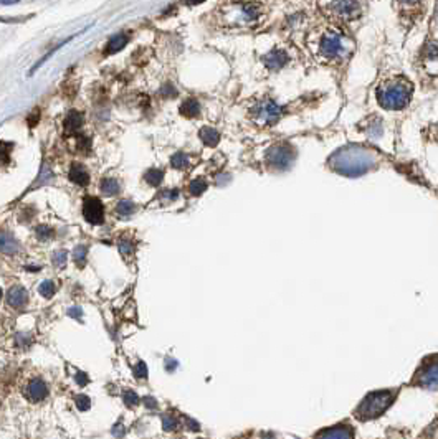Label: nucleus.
Returning a JSON list of instances; mask_svg holds the SVG:
<instances>
[{"instance_id": "nucleus-1", "label": "nucleus", "mask_w": 438, "mask_h": 439, "mask_svg": "<svg viewBox=\"0 0 438 439\" xmlns=\"http://www.w3.org/2000/svg\"><path fill=\"white\" fill-rule=\"evenodd\" d=\"M412 84L407 80H390L382 83L377 89V101L382 107L390 111H398L410 103L412 96Z\"/></svg>"}, {"instance_id": "nucleus-2", "label": "nucleus", "mask_w": 438, "mask_h": 439, "mask_svg": "<svg viewBox=\"0 0 438 439\" xmlns=\"http://www.w3.org/2000/svg\"><path fill=\"white\" fill-rule=\"evenodd\" d=\"M397 396V390H380L372 391L360 402V405L356 408L354 416L360 421H369L374 418H379L384 414V411L392 405V402Z\"/></svg>"}, {"instance_id": "nucleus-3", "label": "nucleus", "mask_w": 438, "mask_h": 439, "mask_svg": "<svg viewBox=\"0 0 438 439\" xmlns=\"http://www.w3.org/2000/svg\"><path fill=\"white\" fill-rule=\"evenodd\" d=\"M412 385L420 388L438 390V355H432L422 361L412 378Z\"/></svg>"}, {"instance_id": "nucleus-4", "label": "nucleus", "mask_w": 438, "mask_h": 439, "mask_svg": "<svg viewBox=\"0 0 438 439\" xmlns=\"http://www.w3.org/2000/svg\"><path fill=\"white\" fill-rule=\"evenodd\" d=\"M281 118V107L273 99H263L253 107V119L261 126H273Z\"/></svg>"}, {"instance_id": "nucleus-5", "label": "nucleus", "mask_w": 438, "mask_h": 439, "mask_svg": "<svg viewBox=\"0 0 438 439\" xmlns=\"http://www.w3.org/2000/svg\"><path fill=\"white\" fill-rule=\"evenodd\" d=\"M319 50H321V55L324 58L334 60L344 53V42L337 33H326L321 40Z\"/></svg>"}, {"instance_id": "nucleus-6", "label": "nucleus", "mask_w": 438, "mask_h": 439, "mask_svg": "<svg viewBox=\"0 0 438 439\" xmlns=\"http://www.w3.org/2000/svg\"><path fill=\"white\" fill-rule=\"evenodd\" d=\"M83 217L86 218V221L91 223V225H101L104 220L103 203L95 197H88L84 200V205H83Z\"/></svg>"}, {"instance_id": "nucleus-7", "label": "nucleus", "mask_w": 438, "mask_h": 439, "mask_svg": "<svg viewBox=\"0 0 438 439\" xmlns=\"http://www.w3.org/2000/svg\"><path fill=\"white\" fill-rule=\"evenodd\" d=\"M331 10L341 18H354L360 13V7L356 0H334L331 4Z\"/></svg>"}, {"instance_id": "nucleus-8", "label": "nucleus", "mask_w": 438, "mask_h": 439, "mask_svg": "<svg viewBox=\"0 0 438 439\" xmlns=\"http://www.w3.org/2000/svg\"><path fill=\"white\" fill-rule=\"evenodd\" d=\"M25 395H27V398L30 399V402H33V403L42 402V399H45L48 396V387L42 380L33 378L32 381L27 385Z\"/></svg>"}, {"instance_id": "nucleus-9", "label": "nucleus", "mask_w": 438, "mask_h": 439, "mask_svg": "<svg viewBox=\"0 0 438 439\" xmlns=\"http://www.w3.org/2000/svg\"><path fill=\"white\" fill-rule=\"evenodd\" d=\"M263 61H265V66H266V68H270V69H280V68H283L284 65L288 63L289 56H288V53L283 51V50H273V51H270V53H268V55L263 58Z\"/></svg>"}, {"instance_id": "nucleus-10", "label": "nucleus", "mask_w": 438, "mask_h": 439, "mask_svg": "<svg viewBox=\"0 0 438 439\" xmlns=\"http://www.w3.org/2000/svg\"><path fill=\"white\" fill-rule=\"evenodd\" d=\"M27 291L20 286H13L9 291V296H7V302L9 306H12L13 309H22L27 304Z\"/></svg>"}, {"instance_id": "nucleus-11", "label": "nucleus", "mask_w": 438, "mask_h": 439, "mask_svg": "<svg viewBox=\"0 0 438 439\" xmlns=\"http://www.w3.org/2000/svg\"><path fill=\"white\" fill-rule=\"evenodd\" d=\"M83 124V114L78 111H70L66 114V118L63 121V126H65V132L66 134H75Z\"/></svg>"}, {"instance_id": "nucleus-12", "label": "nucleus", "mask_w": 438, "mask_h": 439, "mask_svg": "<svg viewBox=\"0 0 438 439\" xmlns=\"http://www.w3.org/2000/svg\"><path fill=\"white\" fill-rule=\"evenodd\" d=\"M127 42H129V36H127L126 33L114 35V36L110 38V42H107L106 48H104V53H106V55H113V53H118V51H121L122 48H124V46L127 45Z\"/></svg>"}, {"instance_id": "nucleus-13", "label": "nucleus", "mask_w": 438, "mask_h": 439, "mask_svg": "<svg viewBox=\"0 0 438 439\" xmlns=\"http://www.w3.org/2000/svg\"><path fill=\"white\" fill-rule=\"evenodd\" d=\"M70 179L76 185H81V187H84V185H88V182H89V174L81 164H73L71 168H70Z\"/></svg>"}, {"instance_id": "nucleus-14", "label": "nucleus", "mask_w": 438, "mask_h": 439, "mask_svg": "<svg viewBox=\"0 0 438 439\" xmlns=\"http://www.w3.org/2000/svg\"><path fill=\"white\" fill-rule=\"evenodd\" d=\"M19 251V243L13 240V238L5 233V231H0V253L4 254H15Z\"/></svg>"}, {"instance_id": "nucleus-15", "label": "nucleus", "mask_w": 438, "mask_h": 439, "mask_svg": "<svg viewBox=\"0 0 438 439\" xmlns=\"http://www.w3.org/2000/svg\"><path fill=\"white\" fill-rule=\"evenodd\" d=\"M198 112H200V104H198V101H197V99H194V98L186 99V101H184L182 106H180V114L186 116V118H189V119L198 116Z\"/></svg>"}, {"instance_id": "nucleus-16", "label": "nucleus", "mask_w": 438, "mask_h": 439, "mask_svg": "<svg viewBox=\"0 0 438 439\" xmlns=\"http://www.w3.org/2000/svg\"><path fill=\"white\" fill-rule=\"evenodd\" d=\"M198 136H200L202 142L205 145H209V147H215V145H217L218 141H220L218 132L215 129H212V127H202L200 132H198Z\"/></svg>"}, {"instance_id": "nucleus-17", "label": "nucleus", "mask_w": 438, "mask_h": 439, "mask_svg": "<svg viewBox=\"0 0 438 439\" xmlns=\"http://www.w3.org/2000/svg\"><path fill=\"white\" fill-rule=\"evenodd\" d=\"M240 15L245 22H251L260 15V7L255 4H243L240 5Z\"/></svg>"}, {"instance_id": "nucleus-18", "label": "nucleus", "mask_w": 438, "mask_h": 439, "mask_svg": "<svg viewBox=\"0 0 438 439\" xmlns=\"http://www.w3.org/2000/svg\"><path fill=\"white\" fill-rule=\"evenodd\" d=\"M101 192L106 197H113L119 192V183L114 179H104L101 182Z\"/></svg>"}, {"instance_id": "nucleus-19", "label": "nucleus", "mask_w": 438, "mask_h": 439, "mask_svg": "<svg viewBox=\"0 0 438 439\" xmlns=\"http://www.w3.org/2000/svg\"><path fill=\"white\" fill-rule=\"evenodd\" d=\"M134 210H136V206H134L133 202H129V200H121V202L118 203V206H116V212H118V215L121 218L131 217V215L134 213Z\"/></svg>"}, {"instance_id": "nucleus-20", "label": "nucleus", "mask_w": 438, "mask_h": 439, "mask_svg": "<svg viewBox=\"0 0 438 439\" xmlns=\"http://www.w3.org/2000/svg\"><path fill=\"white\" fill-rule=\"evenodd\" d=\"M162 172L157 170V168H149L148 172L144 174V180L148 182L151 187H157V185H160V182H162Z\"/></svg>"}, {"instance_id": "nucleus-21", "label": "nucleus", "mask_w": 438, "mask_h": 439, "mask_svg": "<svg viewBox=\"0 0 438 439\" xmlns=\"http://www.w3.org/2000/svg\"><path fill=\"white\" fill-rule=\"evenodd\" d=\"M339 428L341 426H336L331 431H322V433H319L318 436H322V437H352V436H354V433L349 429L351 426L345 428L344 431H339Z\"/></svg>"}, {"instance_id": "nucleus-22", "label": "nucleus", "mask_w": 438, "mask_h": 439, "mask_svg": "<svg viewBox=\"0 0 438 439\" xmlns=\"http://www.w3.org/2000/svg\"><path fill=\"white\" fill-rule=\"evenodd\" d=\"M35 236H36L38 240H40L42 243H47L48 240H51V236H53V230H51V228H48V226H45V225H40V226H36V228H35Z\"/></svg>"}, {"instance_id": "nucleus-23", "label": "nucleus", "mask_w": 438, "mask_h": 439, "mask_svg": "<svg viewBox=\"0 0 438 439\" xmlns=\"http://www.w3.org/2000/svg\"><path fill=\"white\" fill-rule=\"evenodd\" d=\"M171 164H172L174 168H186L189 165V157L184 152H177V154H174V156H172Z\"/></svg>"}, {"instance_id": "nucleus-24", "label": "nucleus", "mask_w": 438, "mask_h": 439, "mask_svg": "<svg viewBox=\"0 0 438 439\" xmlns=\"http://www.w3.org/2000/svg\"><path fill=\"white\" fill-rule=\"evenodd\" d=\"M86 254H88V248L84 244H80L78 248L75 250L73 256H75V263L78 264L80 268L84 266V263H86Z\"/></svg>"}, {"instance_id": "nucleus-25", "label": "nucleus", "mask_w": 438, "mask_h": 439, "mask_svg": "<svg viewBox=\"0 0 438 439\" xmlns=\"http://www.w3.org/2000/svg\"><path fill=\"white\" fill-rule=\"evenodd\" d=\"M189 190H190L192 195H202L204 192L207 190V182L204 179H197V180H194L190 183Z\"/></svg>"}, {"instance_id": "nucleus-26", "label": "nucleus", "mask_w": 438, "mask_h": 439, "mask_svg": "<svg viewBox=\"0 0 438 439\" xmlns=\"http://www.w3.org/2000/svg\"><path fill=\"white\" fill-rule=\"evenodd\" d=\"M10 149H12V144L0 142V165L9 164L10 162Z\"/></svg>"}, {"instance_id": "nucleus-27", "label": "nucleus", "mask_w": 438, "mask_h": 439, "mask_svg": "<svg viewBox=\"0 0 438 439\" xmlns=\"http://www.w3.org/2000/svg\"><path fill=\"white\" fill-rule=\"evenodd\" d=\"M162 426H164L166 431H174V429H177L179 423H177V419H175V416H172V414H164V416H162Z\"/></svg>"}, {"instance_id": "nucleus-28", "label": "nucleus", "mask_w": 438, "mask_h": 439, "mask_svg": "<svg viewBox=\"0 0 438 439\" xmlns=\"http://www.w3.org/2000/svg\"><path fill=\"white\" fill-rule=\"evenodd\" d=\"M38 291H40V294L43 297H51L53 294H55V284H53L51 281H45V282L40 284Z\"/></svg>"}, {"instance_id": "nucleus-29", "label": "nucleus", "mask_w": 438, "mask_h": 439, "mask_svg": "<svg viewBox=\"0 0 438 439\" xmlns=\"http://www.w3.org/2000/svg\"><path fill=\"white\" fill-rule=\"evenodd\" d=\"M75 402H76V406H78V410H81V411L89 410V406H91V399L86 395H78Z\"/></svg>"}, {"instance_id": "nucleus-30", "label": "nucleus", "mask_w": 438, "mask_h": 439, "mask_svg": "<svg viewBox=\"0 0 438 439\" xmlns=\"http://www.w3.org/2000/svg\"><path fill=\"white\" fill-rule=\"evenodd\" d=\"M119 253H121L124 258L133 256V253H134V246L131 244V241H119Z\"/></svg>"}, {"instance_id": "nucleus-31", "label": "nucleus", "mask_w": 438, "mask_h": 439, "mask_svg": "<svg viewBox=\"0 0 438 439\" xmlns=\"http://www.w3.org/2000/svg\"><path fill=\"white\" fill-rule=\"evenodd\" d=\"M124 403L129 408H134L136 405H139V396H137L134 391H126L124 393Z\"/></svg>"}, {"instance_id": "nucleus-32", "label": "nucleus", "mask_w": 438, "mask_h": 439, "mask_svg": "<svg viewBox=\"0 0 438 439\" xmlns=\"http://www.w3.org/2000/svg\"><path fill=\"white\" fill-rule=\"evenodd\" d=\"M133 372L136 375V378H145V376H148V367H145L144 361H139V364L133 368Z\"/></svg>"}, {"instance_id": "nucleus-33", "label": "nucleus", "mask_w": 438, "mask_h": 439, "mask_svg": "<svg viewBox=\"0 0 438 439\" xmlns=\"http://www.w3.org/2000/svg\"><path fill=\"white\" fill-rule=\"evenodd\" d=\"M89 147H91V141H89V137H86V136H80V137H78V149H80L83 154H86V152L89 150Z\"/></svg>"}, {"instance_id": "nucleus-34", "label": "nucleus", "mask_w": 438, "mask_h": 439, "mask_svg": "<svg viewBox=\"0 0 438 439\" xmlns=\"http://www.w3.org/2000/svg\"><path fill=\"white\" fill-rule=\"evenodd\" d=\"M65 263H66V253L65 251H57L55 254H53V264L55 266L61 268V266H65Z\"/></svg>"}, {"instance_id": "nucleus-35", "label": "nucleus", "mask_w": 438, "mask_h": 439, "mask_svg": "<svg viewBox=\"0 0 438 439\" xmlns=\"http://www.w3.org/2000/svg\"><path fill=\"white\" fill-rule=\"evenodd\" d=\"M76 381H78L80 387H84V385L88 383V376L84 373H81V372H78V373H76Z\"/></svg>"}, {"instance_id": "nucleus-36", "label": "nucleus", "mask_w": 438, "mask_h": 439, "mask_svg": "<svg viewBox=\"0 0 438 439\" xmlns=\"http://www.w3.org/2000/svg\"><path fill=\"white\" fill-rule=\"evenodd\" d=\"M162 94H164V96H171V94H172V96H175V94H177V92H175V89L171 86V84H166V86L162 88Z\"/></svg>"}, {"instance_id": "nucleus-37", "label": "nucleus", "mask_w": 438, "mask_h": 439, "mask_svg": "<svg viewBox=\"0 0 438 439\" xmlns=\"http://www.w3.org/2000/svg\"><path fill=\"white\" fill-rule=\"evenodd\" d=\"M144 405L148 406V408H156V406H157L156 399L151 398V396H145V398H144Z\"/></svg>"}, {"instance_id": "nucleus-38", "label": "nucleus", "mask_w": 438, "mask_h": 439, "mask_svg": "<svg viewBox=\"0 0 438 439\" xmlns=\"http://www.w3.org/2000/svg\"><path fill=\"white\" fill-rule=\"evenodd\" d=\"M68 315H71V317H75V319H81V311L76 309V307H73V309L68 311Z\"/></svg>"}, {"instance_id": "nucleus-39", "label": "nucleus", "mask_w": 438, "mask_h": 439, "mask_svg": "<svg viewBox=\"0 0 438 439\" xmlns=\"http://www.w3.org/2000/svg\"><path fill=\"white\" fill-rule=\"evenodd\" d=\"M164 197H166L167 200H171V202H172V200H175V198L179 197V194H177V192H175V190H172V192H164Z\"/></svg>"}, {"instance_id": "nucleus-40", "label": "nucleus", "mask_w": 438, "mask_h": 439, "mask_svg": "<svg viewBox=\"0 0 438 439\" xmlns=\"http://www.w3.org/2000/svg\"><path fill=\"white\" fill-rule=\"evenodd\" d=\"M166 368H167V370H174V368H175V360H167Z\"/></svg>"}, {"instance_id": "nucleus-41", "label": "nucleus", "mask_w": 438, "mask_h": 439, "mask_svg": "<svg viewBox=\"0 0 438 439\" xmlns=\"http://www.w3.org/2000/svg\"><path fill=\"white\" fill-rule=\"evenodd\" d=\"M19 0H0V4L2 5H12V4H17Z\"/></svg>"}, {"instance_id": "nucleus-42", "label": "nucleus", "mask_w": 438, "mask_h": 439, "mask_svg": "<svg viewBox=\"0 0 438 439\" xmlns=\"http://www.w3.org/2000/svg\"><path fill=\"white\" fill-rule=\"evenodd\" d=\"M204 0H186V4H189V5H197V4H202Z\"/></svg>"}, {"instance_id": "nucleus-43", "label": "nucleus", "mask_w": 438, "mask_h": 439, "mask_svg": "<svg viewBox=\"0 0 438 439\" xmlns=\"http://www.w3.org/2000/svg\"><path fill=\"white\" fill-rule=\"evenodd\" d=\"M400 2H404V4H417V2H420V0H400Z\"/></svg>"}, {"instance_id": "nucleus-44", "label": "nucleus", "mask_w": 438, "mask_h": 439, "mask_svg": "<svg viewBox=\"0 0 438 439\" xmlns=\"http://www.w3.org/2000/svg\"><path fill=\"white\" fill-rule=\"evenodd\" d=\"M0 299H2V291H0Z\"/></svg>"}]
</instances>
